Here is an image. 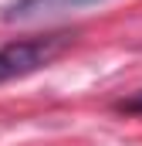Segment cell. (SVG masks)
I'll return each instance as SVG.
<instances>
[{"mask_svg": "<svg viewBox=\"0 0 142 146\" xmlns=\"http://www.w3.org/2000/svg\"><path fill=\"white\" fill-rule=\"evenodd\" d=\"M88 3H105V0H14V3H7L3 17L7 21H31V17H47V14H61V10H78Z\"/></svg>", "mask_w": 142, "mask_h": 146, "instance_id": "cell-2", "label": "cell"}, {"mask_svg": "<svg viewBox=\"0 0 142 146\" xmlns=\"http://www.w3.org/2000/svg\"><path fill=\"white\" fill-rule=\"evenodd\" d=\"M64 37H27V41H14L0 48V82L10 78H24V75L37 72L41 65H47L58 51H61Z\"/></svg>", "mask_w": 142, "mask_h": 146, "instance_id": "cell-1", "label": "cell"}, {"mask_svg": "<svg viewBox=\"0 0 142 146\" xmlns=\"http://www.w3.org/2000/svg\"><path fill=\"white\" fill-rule=\"evenodd\" d=\"M122 109H129V112H142V92L135 95V99H129V102H122Z\"/></svg>", "mask_w": 142, "mask_h": 146, "instance_id": "cell-3", "label": "cell"}]
</instances>
